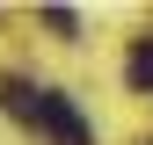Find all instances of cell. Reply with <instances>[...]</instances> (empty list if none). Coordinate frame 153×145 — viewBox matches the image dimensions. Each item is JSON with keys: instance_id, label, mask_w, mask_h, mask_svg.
<instances>
[{"instance_id": "obj_2", "label": "cell", "mask_w": 153, "mask_h": 145, "mask_svg": "<svg viewBox=\"0 0 153 145\" xmlns=\"http://www.w3.org/2000/svg\"><path fill=\"white\" fill-rule=\"evenodd\" d=\"M36 94H44V87H29L22 72H7V80H0V109H7V116H22V123L36 116Z\"/></svg>"}, {"instance_id": "obj_1", "label": "cell", "mask_w": 153, "mask_h": 145, "mask_svg": "<svg viewBox=\"0 0 153 145\" xmlns=\"http://www.w3.org/2000/svg\"><path fill=\"white\" fill-rule=\"evenodd\" d=\"M29 123H36L44 138H59V145H88V116H80L66 94H51V87L36 94V116H29Z\"/></svg>"}, {"instance_id": "obj_3", "label": "cell", "mask_w": 153, "mask_h": 145, "mask_svg": "<svg viewBox=\"0 0 153 145\" xmlns=\"http://www.w3.org/2000/svg\"><path fill=\"white\" fill-rule=\"evenodd\" d=\"M131 87H139V94H153V44H139V51H131Z\"/></svg>"}, {"instance_id": "obj_4", "label": "cell", "mask_w": 153, "mask_h": 145, "mask_svg": "<svg viewBox=\"0 0 153 145\" xmlns=\"http://www.w3.org/2000/svg\"><path fill=\"white\" fill-rule=\"evenodd\" d=\"M44 29L51 36H80V15H73V7H44Z\"/></svg>"}]
</instances>
